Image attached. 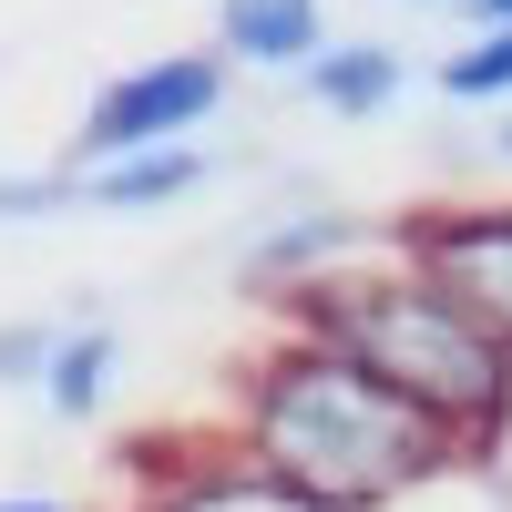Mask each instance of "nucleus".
Instances as JSON below:
<instances>
[{
	"instance_id": "1",
	"label": "nucleus",
	"mask_w": 512,
	"mask_h": 512,
	"mask_svg": "<svg viewBox=\"0 0 512 512\" xmlns=\"http://www.w3.org/2000/svg\"><path fill=\"white\" fill-rule=\"evenodd\" d=\"M246 441H256V461H277L287 482H308L338 512H369V502H390L451 461V431L431 410H410L400 390H379L359 359L318 349V338L256 369Z\"/></svg>"
},
{
	"instance_id": "2",
	"label": "nucleus",
	"mask_w": 512,
	"mask_h": 512,
	"mask_svg": "<svg viewBox=\"0 0 512 512\" xmlns=\"http://www.w3.org/2000/svg\"><path fill=\"white\" fill-rule=\"evenodd\" d=\"M297 328L318 349L359 359L410 410H431L441 431H492L512 410V338L482 328L431 267L369 277V287H297Z\"/></svg>"
},
{
	"instance_id": "3",
	"label": "nucleus",
	"mask_w": 512,
	"mask_h": 512,
	"mask_svg": "<svg viewBox=\"0 0 512 512\" xmlns=\"http://www.w3.org/2000/svg\"><path fill=\"white\" fill-rule=\"evenodd\" d=\"M226 103V62L205 52H175V62H144L93 93V113H82V154L113 164V154H144V144H185L205 113Z\"/></svg>"
},
{
	"instance_id": "4",
	"label": "nucleus",
	"mask_w": 512,
	"mask_h": 512,
	"mask_svg": "<svg viewBox=\"0 0 512 512\" xmlns=\"http://www.w3.org/2000/svg\"><path fill=\"white\" fill-rule=\"evenodd\" d=\"M400 256L431 267L482 328L512 338V216H431V226H400Z\"/></svg>"
},
{
	"instance_id": "5",
	"label": "nucleus",
	"mask_w": 512,
	"mask_h": 512,
	"mask_svg": "<svg viewBox=\"0 0 512 512\" xmlns=\"http://www.w3.org/2000/svg\"><path fill=\"white\" fill-rule=\"evenodd\" d=\"M297 72H308V93L328 113H379V103H400V82H410V62L390 41H338V52H308Z\"/></svg>"
},
{
	"instance_id": "6",
	"label": "nucleus",
	"mask_w": 512,
	"mask_h": 512,
	"mask_svg": "<svg viewBox=\"0 0 512 512\" xmlns=\"http://www.w3.org/2000/svg\"><path fill=\"white\" fill-rule=\"evenodd\" d=\"M144 512H338V502H318L308 482H287L277 461H256V472H195V482H175Z\"/></svg>"
},
{
	"instance_id": "7",
	"label": "nucleus",
	"mask_w": 512,
	"mask_h": 512,
	"mask_svg": "<svg viewBox=\"0 0 512 512\" xmlns=\"http://www.w3.org/2000/svg\"><path fill=\"white\" fill-rule=\"evenodd\" d=\"M216 41L246 62H308L318 52V0H226Z\"/></svg>"
},
{
	"instance_id": "8",
	"label": "nucleus",
	"mask_w": 512,
	"mask_h": 512,
	"mask_svg": "<svg viewBox=\"0 0 512 512\" xmlns=\"http://www.w3.org/2000/svg\"><path fill=\"white\" fill-rule=\"evenodd\" d=\"M185 185H205V154L195 144H144V154H113L93 175V205H175Z\"/></svg>"
},
{
	"instance_id": "9",
	"label": "nucleus",
	"mask_w": 512,
	"mask_h": 512,
	"mask_svg": "<svg viewBox=\"0 0 512 512\" xmlns=\"http://www.w3.org/2000/svg\"><path fill=\"white\" fill-rule=\"evenodd\" d=\"M441 93H451V103H502V93H512V21H482L472 52L441 62Z\"/></svg>"
},
{
	"instance_id": "10",
	"label": "nucleus",
	"mask_w": 512,
	"mask_h": 512,
	"mask_svg": "<svg viewBox=\"0 0 512 512\" xmlns=\"http://www.w3.org/2000/svg\"><path fill=\"white\" fill-rule=\"evenodd\" d=\"M103 359H113V338H103V328L62 338V349L41 359V379H52V410H72V420L93 410V400H103Z\"/></svg>"
},
{
	"instance_id": "11",
	"label": "nucleus",
	"mask_w": 512,
	"mask_h": 512,
	"mask_svg": "<svg viewBox=\"0 0 512 512\" xmlns=\"http://www.w3.org/2000/svg\"><path fill=\"white\" fill-rule=\"evenodd\" d=\"M41 205H72L62 175H41V185H0V216H41Z\"/></svg>"
},
{
	"instance_id": "12",
	"label": "nucleus",
	"mask_w": 512,
	"mask_h": 512,
	"mask_svg": "<svg viewBox=\"0 0 512 512\" xmlns=\"http://www.w3.org/2000/svg\"><path fill=\"white\" fill-rule=\"evenodd\" d=\"M472 11H482V21H512V0H472Z\"/></svg>"
},
{
	"instance_id": "13",
	"label": "nucleus",
	"mask_w": 512,
	"mask_h": 512,
	"mask_svg": "<svg viewBox=\"0 0 512 512\" xmlns=\"http://www.w3.org/2000/svg\"><path fill=\"white\" fill-rule=\"evenodd\" d=\"M0 512H62V502H0Z\"/></svg>"
},
{
	"instance_id": "14",
	"label": "nucleus",
	"mask_w": 512,
	"mask_h": 512,
	"mask_svg": "<svg viewBox=\"0 0 512 512\" xmlns=\"http://www.w3.org/2000/svg\"><path fill=\"white\" fill-rule=\"evenodd\" d=\"M410 11H451V0H410ZM461 11H472V0H461Z\"/></svg>"
},
{
	"instance_id": "15",
	"label": "nucleus",
	"mask_w": 512,
	"mask_h": 512,
	"mask_svg": "<svg viewBox=\"0 0 512 512\" xmlns=\"http://www.w3.org/2000/svg\"><path fill=\"white\" fill-rule=\"evenodd\" d=\"M502 154H512V123H502Z\"/></svg>"
}]
</instances>
